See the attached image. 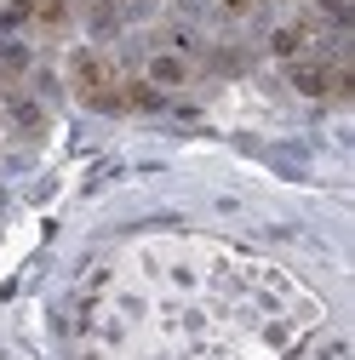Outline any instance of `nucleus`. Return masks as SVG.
Masks as SVG:
<instances>
[{"label": "nucleus", "instance_id": "1", "mask_svg": "<svg viewBox=\"0 0 355 360\" xmlns=\"http://www.w3.org/2000/svg\"><path fill=\"white\" fill-rule=\"evenodd\" d=\"M69 86H75V98H80L86 109H98V115H126L120 80H115V69H109L98 52H75V58H69Z\"/></svg>", "mask_w": 355, "mask_h": 360}, {"label": "nucleus", "instance_id": "2", "mask_svg": "<svg viewBox=\"0 0 355 360\" xmlns=\"http://www.w3.org/2000/svg\"><path fill=\"white\" fill-rule=\"evenodd\" d=\"M12 18H35L40 29H63L69 23V0H12Z\"/></svg>", "mask_w": 355, "mask_h": 360}, {"label": "nucleus", "instance_id": "3", "mask_svg": "<svg viewBox=\"0 0 355 360\" xmlns=\"http://www.w3.org/2000/svg\"><path fill=\"white\" fill-rule=\"evenodd\" d=\"M292 86L304 98H327L332 92V69L327 63H292Z\"/></svg>", "mask_w": 355, "mask_h": 360}, {"label": "nucleus", "instance_id": "4", "mask_svg": "<svg viewBox=\"0 0 355 360\" xmlns=\"http://www.w3.org/2000/svg\"><path fill=\"white\" fill-rule=\"evenodd\" d=\"M184 80H189L184 58H149V86H184Z\"/></svg>", "mask_w": 355, "mask_h": 360}, {"label": "nucleus", "instance_id": "5", "mask_svg": "<svg viewBox=\"0 0 355 360\" xmlns=\"http://www.w3.org/2000/svg\"><path fill=\"white\" fill-rule=\"evenodd\" d=\"M120 98H126V109H161V86H149V80H120Z\"/></svg>", "mask_w": 355, "mask_h": 360}, {"label": "nucleus", "instance_id": "6", "mask_svg": "<svg viewBox=\"0 0 355 360\" xmlns=\"http://www.w3.org/2000/svg\"><path fill=\"white\" fill-rule=\"evenodd\" d=\"M270 46H275V58H298V52H304V23L275 29V40H270Z\"/></svg>", "mask_w": 355, "mask_h": 360}, {"label": "nucleus", "instance_id": "7", "mask_svg": "<svg viewBox=\"0 0 355 360\" xmlns=\"http://www.w3.org/2000/svg\"><path fill=\"white\" fill-rule=\"evenodd\" d=\"M224 6H230V12H247V6H252V0H224Z\"/></svg>", "mask_w": 355, "mask_h": 360}]
</instances>
